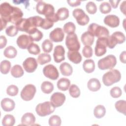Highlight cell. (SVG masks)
Here are the masks:
<instances>
[{
	"label": "cell",
	"instance_id": "6da1fadb",
	"mask_svg": "<svg viewBox=\"0 0 126 126\" xmlns=\"http://www.w3.org/2000/svg\"><path fill=\"white\" fill-rule=\"evenodd\" d=\"M36 10L38 13L44 15L46 19L53 23L59 21L56 13H54V7L51 4L42 0L38 1L36 5Z\"/></svg>",
	"mask_w": 126,
	"mask_h": 126
},
{
	"label": "cell",
	"instance_id": "7a4b0ae2",
	"mask_svg": "<svg viewBox=\"0 0 126 126\" xmlns=\"http://www.w3.org/2000/svg\"><path fill=\"white\" fill-rule=\"evenodd\" d=\"M121 78L120 72L116 69H111L104 74L102 76V82L106 86H110L119 82Z\"/></svg>",
	"mask_w": 126,
	"mask_h": 126
},
{
	"label": "cell",
	"instance_id": "3957f363",
	"mask_svg": "<svg viewBox=\"0 0 126 126\" xmlns=\"http://www.w3.org/2000/svg\"><path fill=\"white\" fill-rule=\"evenodd\" d=\"M88 31L94 36H95L98 38L107 37L109 36V30L106 28L94 23L88 26Z\"/></svg>",
	"mask_w": 126,
	"mask_h": 126
},
{
	"label": "cell",
	"instance_id": "277c9868",
	"mask_svg": "<svg viewBox=\"0 0 126 126\" xmlns=\"http://www.w3.org/2000/svg\"><path fill=\"white\" fill-rule=\"evenodd\" d=\"M55 107L50 101H45L39 103L35 108L37 114L40 117H45L53 113Z\"/></svg>",
	"mask_w": 126,
	"mask_h": 126
},
{
	"label": "cell",
	"instance_id": "5b68a950",
	"mask_svg": "<svg viewBox=\"0 0 126 126\" xmlns=\"http://www.w3.org/2000/svg\"><path fill=\"white\" fill-rule=\"evenodd\" d=\"M15 7L7 2L1 3L0 5V18L5 20L7 22H10V20L14 12Z\"/></svg>",
	"mask_w": 126,
	"mask_h": 126
},
{
	"label": "cell",
	"instance_id": "8992f818",
	"mask_svg": "<svg viewBox=\"0 0 126 126\" xmlns=\"http://www.w3.org/2000/svg\"><path fill=\"white\" fill-rule=\"evenodd\" d=\"M117 63V59L113 55H109L100 59L97 63L98 68L101 70L112 69Z\"/></svg>",
	"mask_w": 126,
	"mask_h": 126
},
{
	"label": "cell",
	"instance_id": "52a82bcc",
	"mask_svg": "<svg viewBox=\"0 0 126 126\" xmlns=\"http://www.w3.org/2000/svg\"><path fill=\"white\" fill-rule=\"evenodd\" d=\"M126 40L125 34L121 32H116L111 36L107 37V46L110 48H114L117 44H122Z\"/></svg>",
	"mask_w": 126,
	"mask_h": 126
},
{
	"label": "cell",
	"instance_id": "ba28073f",
	"mask_svg": "<svg viewBox=\"0 0 126 126\" xmlns=\"http://www.w3.org/2000/svg\"><path fill=\"white\" fill-rule=\"evenodd\" d=\"M65 45L70 51H78L80 48V42L76 33L68 34L65 38Z\"/></svg>",
	"mask_w": 126,
	"mask_h": 126
},
{
	"label": "cell",
	"instance_id": "9c48e42d",
	"mask_svg": "<svg viewBox=\"0 0 126 126\" xmlns=\"http://www.w3.org/2000/svg\"><path fill=\"white\" fill-rule=\"evenodd\" d=\"M107 46V37L98 38L94 48L95 55L97 57H100L106 53Z\"/></svg>",
	"mask_w": 126,
	"mask_h": 126
},
{
	"label": "cell",
	"instance_id": "30bf717a",
	"mask_svg": "<svg viewBox=\"0 0 126 126\" xmlns=\"http://www.w3.org/2000/svg\"><path fill=\"white\" fill-rule=\"evenodd\" d=\"M72 15L75 18L77 23L81 26L86 25L90 21V18L84 11L81 8H76L73 10Z\"/></svg>",
	"mask_w": 126,
	"mask_h": 126
},
{
	"label": "cell",
	"instance_id": "8fae6325",
	"mask_svg": "<svg viewBox=\"0 0 126 126\" xmlns=\"http://www.w3.org/2000/svg\"><path fill=\"white\" fill-rule=\"evenodd\" d=\"M36 93V88L32 84L26 85L21 92L20 95L22 99L25 101L32 100Z\"/></svg>",
	"mask_w": 126,
	"mask_h": 126
},
{
	"label": "cell",
	"instance_id": "7c38bea8",
	"mask_svg": "<svg viewBox=\"0 0 126 126\" xmlns=\"http://www.w3.org/2000/svg\"><path fill=\"white\" fill-rule=\"evenodd\" d=\"M15 25L19 31L29 34L33 29L36 28L32 25L29 18H22L15 24Z\"/></svg>",
	"mask_w": 126,
	"mask_h": 126
},
{
	"label": "cell",
	"instance_id": "4fadbf2b",
	"mask_svg": "<svg viewBox=\"0 0 126 126\" xmlns=\"http://www.w3.org/2000/svg\"><path fill=\"white\" fill-rule=\"evenodd\" d=\"M43 73L44 76L51 80H57L59 76V73L57 68L53 64H48L45 66L43 69Z\"/></svg>",
	"mask_w": 126,
	"mask_h": 126
},
{
	"label": "cell",
	"instance_id": "5bb4252c",
	"mask_svg": "<svg viewBox=\"0 0 126 126\" xmlns=\"http://www.w3.org/2000/svg\"><path fill=\"white\" fill-rule=\"evenodd\" d=\"M23 66L26 72L32 73L37 68V63L34 58L29 57L24 61Z\"/></svg>",
	"mask_w": 126,
	"mask_h": 126
},
{
	"label": "cell",
	"instance_id": "9a60e30c",
	"mask_svg": "<svg viewBox=\"0 0 126 126\" xmlns=\"http://www.w3.org/2000/svg\"><path fill=\"white\" fill-rule=\"evenodd\" d=\"M65 95L60 92L54 93L50 97V102L56 107L61 106L65 100Z\"/></svg>",
	"mask_w": 126,
	"mask_h": 126
},
{
	"label": "cell",
	"instance_id": "2e32d148",
	"mask_svg": "<svg viewBox=\"0 0 126 126\" xmlns=\"http://www.w3.org/2000/svg\"><path fill=\"white\" fill-rule=\"evenodd\" d=\"M33 42V41L29 35L21 34L17 39L16 43L19 47L21 49H27L29 45Z\"/></svg>",
	"mask_w": 126,
	"mask_h": 126
},
{
	"label": "cell",
	"instance_id": "e0dca14e",
	"mask_svg": "<svg viewBox=\"0 0 126 126\" xmlns=\"http://www.w3.org/2000/svg\"><path fill=\"white\" fill-rule=\"evenodd\" d=\"M64 33L62 29L57 28L50 32L49 34L50 39L53 42H59L63 40Z\"/></svg>",
	"mask_w": 126,
	"mask_h": 126
},
{
	"label": "cell",
	"instance_id": "ac0fdd59",
	"mask_svg": "<svg viewBox=\"0 0 126 126\" xmlns=\"http://www.w3.org/2000/svg\"><path fill=\"white\" fill-rule=\"evenodd\" d=\"M65 50L62 45L56 46L54 50L53 57L54 61L57 63H60L65 60Z\"/></svg>",
	"mask_w": 126,
	"mask_h": 126
},
{
	"label": "cell",
	"instance_id": "d6986e66",
	"mask_svg": "<svg viewBox=\"0 0 126 126\" xmlns=\"http://www.w3.org/2000/svg\"><path fill=\"white\" fill-rule=\"evenodd\" d=\"M104 23L111 28L117 27L120 24L119 18L115 15H108L104 19Z\"/></svg>",
	"mask_w": 126,
	"mask_h": 126
},
{
	"label": "cell",
	"instance_id": "ffe728a7",
	"mask_svg": "<svg viewBox=\"0 0 126 126\" xmlns=\"http://www.w3.org/2000/svg\"><path fill=\"white\" fill-rule=\"evenodd\" d=\"M1 106L2 109L5 112L12 111L15 106L14 101L9 98H4L1 101Z\"/></svg>",
	"mask_w": 126,
	"mask_h": 126
},
{
	"label": "cell",
	"instance_id": "44dd1931",
	"mask_svg": "<svg viewBox=\"0 0 126 126\" xmlns=\"http://www.w3.org/2000/svg\"><path fill=\"white\" fill-rule=\"evenodd\" d=\"M35 122V118L32 113H26L24 114L21 118L22 125L25 126L33 125Z\"/></svg>",
	"mask_w": 126,
	"mask_h": 126
},
{
	"label": "cell",
	"instance_id": "7402d4cb",
	"mask_svg": "<svg viewBox=\"0 0 126 126\" xmlns=\"http://www.w3.org/2000/svg\"><path fill=\"white\" fill-rule=\"evenodd\" d=\"M67 57L70 61L75 64L79 63L82 61V56L77 51H70L67 52Z\"/></svg>",
	"mask_w": 126,
	"mask_h": 126
},
{
	"label": "cell",
	"instance_id": "603a6c76",
	"mask_svg": "<svg viewBox=\"0 0 126 126\" xmlns=\"http://www.w3.org/2000/svg\"><path fill=\"white\" fill-rule=\"evenodd\" d=\"M81 40L85 46H91L94 41V36L88 31L84 32L81 36Z\"/></svg>",
	"mask_w": 126,
	"mask_h": 126
},
{
	"label": "cell",
	"instance_id": "cb8c5ba5",
	"mask_svg": "<svg viewBox=\"0 0 126 126\" xmlns=\"http://www.w3.org/2000/svg\"><path fill=\"white\" fill-rule=\"evenodd\" d=\"M88 88L92 92H96L101 88V84L99 80L93 78L90 79L87 83Z\"/></svg>",
	"mask_w": 126,
	"mask_h": 126
},
{
	"label": "cell",
	"instance_id": "d4e9b609",
	"mask_svg": "<svg viewBox=\"0 0 126 126\" xmlns=\"http://www.w3.org/2000/svg\"><path fill=\"white\" fill-rule=\"evenodd\" d=\"M60 70L62 75L68 76L72 74L73 68L71 65L66 62L63 63L60 66Z\"/></svg>",
	"mask_w": 126,
	"mask_h": 126
},
{
	"label": "cell",
	"instance_id": "484cf974",
	"mask_svg": "<svg viewBox=\"0 0 126 126\" xmlns=\"http://www.w3.org/2000/svg\"><path fill=\"white\" fill-rule=\"evenodd\" d=\"M83 68L84 70L88 73L93 72L95 69L94 61L92 59L86 60L83 63Z\"/></svg>",
	"mask_w": 126,
	"mask_h": 126
},
{
	"label": "cell",
	"instance_id": "4316f807",
	"mask_svg": "<svg viewBox=\"0 0 126 126\" xmlns=\"http://www.w3.org/2000/svg\"><path fill=\"white\" fill-rule=\"evenodd\" d=\"M70 81L66 78H61L57 82L58 88L63 91H65L70 87Z\"/></svg>",
	"mask_w": 126,
	"mask_h": 126
},
{
	"label": "cell",
	"instance_id": "83f0119b",
	"mask_svg": "<svg viewBox=\"0 0 126 126\" xmlns=\"http://www.w3.org/2000/svg\"><path fill=\"white\" fill-rule=\"evenodd\" d=\"M11 74L15 78H19L24 75V72L21 65L15 64L11 69Z\"/></svg>",
	"mask_w": 126,
	"mask_h": 126
},
{
	"label": "cell",
	"instance_id": "f1b7e54d",
	"mask_svg": "<svg viewBox=\"0 0 126 126\" xmlns=\"http://www.w3.org/2000/svg\"><path fill=\"white\" fill-rule=\"evenodd\" d=\"M29 36L33 41H39L42 38L43 35L40 31L34 28L29 33Z\"/></svg>",
	"mask_w": 126,
	"mask_h": 126
},
{
	"label": "cell",
	"instance_id": "f546056e",
	"mask_svg": "<svg viewBox=\"0 0 126 126\" xmlns=\"http://www.w3.org/2000/svg\"><path fill=\"white\" fill-rule=\"evenodd\" d=\"M17 54V50L15 47L12 46H9L7 47L4 50V56L9 59L14 58Z\"/></svg>",
	"mask_w": 126,
	"mask_h": 126
},
{
	"label": "cell",
	"instance_id": "4dcf8cb0",
	"mask_svg": "<svg viewBox=\"0 0 126 126\" xmlns=\"http://www.w3.org/2000/svg\"><path fill=\"white\" fill-rule=\"evenodd\" d=\"M106 113L105 107L102 105H98L94 109V114L95 118L100 119L104 116Z\"/></svg>",
	"mask_w": 126,
	"mask_h": 126
},
{
	"label": "cell",
	"instance_id": "1f68e13d",
	"mask_svg": "<svg viewBox=\"0 0 126 126\" xmlns=\"http://www.w3.org/2000/svg\"><path fill=\"white\" fill-rule=\"evenodd\" d=\"M56 14L59 20H64L69 16V10L66 7H61L57 10Z\"/></svg>",
	"mask_w": 126,
	"mask_h": 126
},
{
	"label": "cell",
	"instance_id": "d6a6232c",
	"mask_svg": "<svg viewBox=\"0 0 126 126\" xmlns=\"http://www.w3.org/2000/svg\"><path fill=\"white\" fill-rule=\"evenodd\" d=\"M41 89L43 93L49 94L53 91L54 85L49 81H44L41 85Z\"/></svg>",
	"mask_w": 126,
	"mask_h": 126
},
{
	"label": "cell",
	"instance_id": "836d02e7",
	"mask_svg": "<svg viewBox=\"0 0 126 126\" xmlns=\"http://www.w3.org/2000/svg\"><path fill=\"white\" fill-rule=\"evenodd\" d=\"M15 122L14 117L12 115H5L2 120V124L3 126H13Z\"/></svg>",
	"mask_w": 126,
	"mask_h": 126
},
{
	"label": "cell",
	"instance_id": "e575fe53",
	"mask_svg": "<svg viewBox=\"0 0 126 126\" xmlns=\"http://www.w3.org/2000/svg\"><path fill=\"white\" fill-rule=\"evenodd\" d=\"M51 60L50 55L47 53H41L38 55L37 61L38 63L41 65H43L48 63H49Z\"/></svg>",
	"mask_w": 126,
	"mask_h": 126
},
{
	"label": "cell",
	"instance_id": "d590c367",
	"mask_svg": "<svg viewBox=\"0 0 126 126\" xmlns=\"http://www.w3.org/2000/svg\"><path fill=\"white\" fill-rule=\"evenodd\" d=\"M115 108L116 110L123 114L124 115H126V101L125 100H119L117 101L115 104Z\"/></svg>",
	"mask_w": 126,
	"mask_h": 126
},
{
	"label": "cell",
	"instance_id": "8d00e7d4",
	"mask_svg": "<svg viewBox=\"0 0 126 126\" xmlns=\"http://www.w3.org/2000/svg\"><path fill=\"white\" fill-rule=\"evenodd\" d=\"M11 67V63L8 60H3L0 64V70L1 73L4 74H7Z\"/></svg>",
	"mask_w": 126,
	"mask_h": 126
},
{
	"label": "cell",
	"instance_id": "74e56055",
	"mask_svg": "<svg viewBox=\"0 0 126 126\" xmlns=\"http://www.w3.org/2000/svg\"><path fill=\"white\" fill-rule=\"evenodd\" d=\"M76 30L75 24L71 22H68L65 23L63 26V32L68 34L74 33Z\"/></svg>",
	"mask_w": 126,
	"mask_h": 126
},
{
	"label": "cell",
	"instance_id": "f35d334b",
	"mask_svg": "<svg viewBox=\"0 0 126 126\" xmlns=\"http://www.w3.org/2000/svg\"><path fill=\"white\" fill-rule=\"evenodd\" d=\"M69 93L72 97L74 98H77L80 96V90L76 85L72 84L69 87Z\"/></svg>",
	"mask_w": 126,
	"mask_h": 126
},
{
	"label": "cell",
	"instance_id": "ab89813d",
	"mask_svg": "<svg viewBox=\"0 0 126 126\" xmlns=\"http://www.w3.org/2000/svg\"><path fill=\"white\" fill-rule=\"evenodd\" d=\"M53 47V43L50 40L47 39L43 41L42 43V48L44 52L50 53L52 51Z\"/></svg>",
	"mask_w": 126,
	"mask_h": 126
},
{
	"label": "cell",
	"instance_id": "60d3db41",
	"mask_svg": "<svg viewBox=\"0 0 126 126\" xmlns=\"http://www.w3.org/2000/svg\"><path fill=\"white\" fill-rule=\"evenodd\" d=\"M49 125L50 126H60L62 123L61 118L58 115H53L49 119Z\"/></svg>",
	"mask_w": 126,
	"mask_h": 126
},
{
	"label": "cell",
	"instance_id": "b9f144b4",
	"mask_svg": "<svg viewBox=\"0 0 126 126\" xmlns=\"http://www.w3.org/2000/svg\"><path fill=\"white\" fill-rule=\"evenodd\" d=\"M29 18L32 22V25L35 28L38 27H41L44 20L43 18L38 16L30 17Z\"/></svg>",
	"mask_w": 126,
	"mask_h": 126
},
{
	"label": "cell",
	"instance_id": "7bdbcfd3",
	"mask_svg": "<svg viewBox=\"0 0 126 126\" xmlns=\"http://www.w3.org/2000/svg\"><path fill=\"white\" fill-rule=\"evenodd\" d=\"M27 49L29 53L35 55L39 54L40 52V49L39 46L37 44L34 43L33 42L29 45Z\"/></svg>",
	"mask_w": 126,
	"mask_h": 126
},
{
	"label": "cell",
	"instance_id": "ee69618b",
	"mask_svg": "<svg viewBox=\"0 0 126 126\" xmlns=\"http://www.w3.org/2000/svg\"><path fill=\"white\" fill-rule=\"evenodd\" d=\"M99 10L103 14L108 13L111 11V6L108 2H103L99 5Z\"/></svg>",
	"mask_w": 126,
	"mask_h": 126
},
{
	"label": "cell",
	"instance_id": "f6af8a7d",
	"mask_svg": "<svg viewBox=\"0 0 126 126\" xmlns=\"http://www.w3.org/2000/svg\"><path fill=\"white\" fill-rule=\"evenodd\" d=\"M86 9L89 13L94 14L97 11V6L94 2L89 1L86 5Z\"/></svg>",
	"mask_w": 126,
	"mask_h": 126
},
{
	"label": "cell",
	"instance_id": "bcb514c9",
	"mask_svg": "<svg viewBox=\"0 0 126 126\" xmlns=\"http://www.w3.org/2000/svg\"><path fill=\"white\" fill-rule=\"evenodd\" d=\"M18 29L16 26L14 25H11L6 29L5 33L8 36L13 37L18 33Z\"/></svg>",
	"mask_w": 126,
	"mask_h": 126
},
{
	"label": "cell",
	"instance_id": "7dc6e473",
	"mask_svg": "<svg viewBox=\"0 0 126 126\" xmlns=\"http://www.w3.org/2000/svg\"><path fill=\"white\" fill-rule=\"evenodd\" d=\"M19 92L18 88L14 85H11L9 86L6 89V93L10 96L16 95Z\"/></svg>",
	"mask_w": 126,
	"mask_h": 126
},
{
	"label": "cell",
	"instance_id": "c3c4849f",
	"mask_svg": "<svg viewBox=\"0 0 126 126\" xmlns=\"http://www.w3.org/2000/svg\"><path fill=\"white\" fill-rule=\"evenodd\" d=\"M110 94L112 97L118 98L121 96L122 94V91L120 87L116 86L112 88L111 89Z\"/></svg>",
	"mask_w": 126,
	"mask_h": 126
},
{
	"label": "cell",
	"instance_id": "681fc988",
	"mask_svg": "<svg viewBox=\"0 0 126 126\" xmlns=\"http://www.w3.org/2000/svg\"><path fill=\"white\" fill-rule=\"evenodd\" d=\"M82 54L85 58H90L93 55V49L90 46H85L82 50Z\"/></svg>",
	"mask_w": 126,
	"mask_h": 126
},
{
	"label": "cell",
	"instance_id": "f907efd6",
	"mask_svg": "<svg viewBox=\"0 0 126 126\" xmlns=\"http://www.w3.org/2000/svg\"><path fill=\"white\" fill-rule=\"evenodd\" d=\"M54 25V23L50 21L47 19L45 18L43 20V21L41 26V28L44 30H48L52 28Z\"/></svg>",
	"mask_w": 126,
	"mask_h": 126
},
{
	"label": "cell",
	"instance_id": "816d5d0a",
	"mask_svg": "<svg viewBox=\"0 0 126 126\" xmlns=\"http://www.w3.org/2000/svg\"><path fill=\"white\" fill-rule=\"evenodd\" d=\"M7 44V39L6 38L3 36L1 35L0 37V48L2 49Z\"/></svg>",
	"mask_w": 126,
	"mask_h": 126
},
{
	"label": "cell",
	"instance_id": "f5cc1de1",
	"mask_svg": "<svg viewBox=\"0 0 126 126\" xmlns=\"http://www.w3.org/2000/svg\"><path fill=\"white\" fill-rule=\"evenodd\" d=\"M67 2H68V4L72 7L77 6L80 5L81 4V1L79 0H67Z\"/></svg>",
	"mask_w": 126,
	"mask_h": 126
},
{
	"label": "cell",
	"instance_id": "db71d44e",
	"mask_svg": "<svg viewBox=\"0 0 126 126\" xmlns=\"http://www.w3.org/2000/svg\"><path fill=\"white\" fill-rule=\"evenodd\" d=\"M126 51H124L120 55V60L124 63H126Z\"/></svg>",
	"mask_w": 126,
	"mask_h": 126
},
{
	"label": "cell",
	"instance_id": "11a10c76",
	"mask_svg": "<svg viewBox=\"0 0 126 126\" xmlns=\"http://www.w3.org/2000/svg\"><path fill=\"white\" fill-rule=\"evenodd\" d=\"M109 2L110 3V4H111L112 6L114 8H116L119 4V3L120 2V0H109Z\"/></svg>",
	"mask_w": 126,
	"mask_h": 126
},
{
	"label": "cell",
	"instance_id": "9f6ffc18",
	"mask_svg": "<svg viewBox=\"0 0 126 126\" xmlns=\"http://www.w3.org/2000/svg\"><path fill=\"white\" fill-rule=\"evenodd\" d=\"M0 31H2L3 29H4L6 27L7 22L5 20L0 18Z\"/></svg>",
	"mask_w": 126,
	"mask_h": 126
},
{
	"label": "cell",
	"instance_id": "6f0895ef",
	"mask_svg": "<svg viewBox=\"0 0 126 126\" xmlns=\"http://www.w3.org/2000/svg\"><path fill=\"white\" fill-rule=\"evenodd\" d=\"M126 1H123L120 5V10L125 15H126Z\"/></svg>",
	"mask_w": 126,
	"mask_h": 126
}]
</instances>
